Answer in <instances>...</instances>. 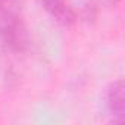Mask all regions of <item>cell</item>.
<instances>
[{
  "label": "cell",
  "mask_w": 125,
  "mask_h": 125,
  "mask_svg": "<svg viewBox=\"0 0 125 125\" xmlns=\"http://www.w3.org/2000/svg\"><path fill=\"white\" fill-rule=\"evenodd\" d=\"M0 12L10 13V12H19L16 0H0Z\"/></svg>",
  "instance_id": "cell-4"
},
{
  "label": "cell",
  "mask_w": 125,
  "mask_h": 125,
  "mask_svg": "<svg viewBox=\"0 0 125 125\" xmlns=\"http://www.w3.org/2000/svg\"><path fill=\"white\" fill-rule=\"evenodd\" d=\"M107 107L112 112L113 116H118L122 121L125 103H124V81L118 80L113 84H110L107 90Z\"/></svg>",
  "instance_id": "cell-1"
},
{
  "label": "cell",
  "mask_w": 125,
  "mask_h": 125,
  "mask_svg": "<svg viewBox=\"0 0 125 125\" xmlns=\"http://www.w3.org/2000/svg\"><path fill=\"white\" fill-rule=\"evenodd\" d=\"M97 16H99V9H97V6H94V5H85L84 6V9H83V19L85 21V22H96V19H97Z\"/></svg>",
  "instance_id": "cell-3"
},
{
  "label": "cell",
  "mask_w": 125,
  "mask_h": 125,
  "mask_svg": "<svg viewBox=\"0 0 125 125\" xmlns=\"http://www.w3.org/2000/svg\"><path fill=\"white\" fill-rule=\"evenodd\" d=\"M43 6L46 8V10H49L50 13H53L59 6H62L65 3V0H41Z\"/></svg>",
  "instance_id": "cell-5"
},
{
  "label": "cell",
  "mask_w": 125,
  "mask_h": 125,
  "mask_svg": "<svg viewBox=\"0 0 125 125\" xmlns=\"http://www.w3.org/2000/svg\"><path fill=\"white\" fill-rule=\"evenodd\" d=\"M52 15H53V16L56 18V21L60 22L62 25H72V24H75V21H77V12H75V9L71 8V6L66 5V3H63L62 6H59Z\"/></svg>",
  "instance_id": "cell-2"
}]
</instances>
